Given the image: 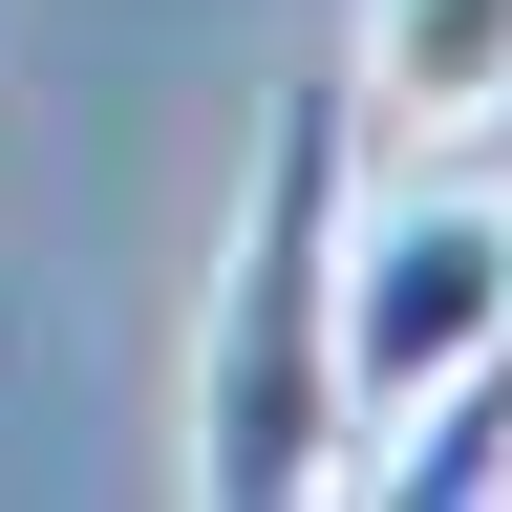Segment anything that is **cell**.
<instances>
[{
  "mask_svg": "<svg viewBox=\"0 0 512 512\" xmlns=\"http://www.w3.org/2000/svg\"><path fill=\"white\" fill-rule=\"evenodd\" d=\"M342 214H363V107H342V64H299V86L256 107L235 235H214V320H192V491H214V512L363 491V406H342Z\"/></svg>",
  "mask_w": 512,
  "mask_h": 512,
  "instance_id": "cell-1",
  "label": "cell"
},
{
  "mask_svg": "<svg viewBox=\"0 0 512 512\" xmlns=\"http://www.w3.org/2000/svg\"><path fill=\"white\" fill-rule=\"evenodd\" d=\"M491 320H512V214L491 192H363L342 214V406H363V470L491 363Z\"/></svg>",
  "mask_w": 512,
  "mask_h": 512,
  "instance_id": "cell-2",
  "label": "cell"
},
{
  "mask_svg": "<svg viewBox=\"0 0 512 512\" xmlns=\"http://www.w3.org/2000/svg\"><path fill=\"white\" fill-rule=\"evenodd\" d=\"M342 107H363V150L512 128V0H342Z\"/></svg>",
  "mask_w": 512,
  "mask_h": 512,
  "instance_id": "cell-3",
  "label": "cell"
},
{
  "mask_svg": "<svg viewBox=\"0 0 512 512\" xmlns=\"http://www.w3.org/2000/svg\"><path fill=\"white\" fill-rule=\"evenodd\" d=\"M491 470H512V320H491V363L406 427V470H363V491H406V512H491Z\"/></svg>",
  "mask_w": 512,
  "mask_h": 512,
  "instance_id": "cell-4",
  "label": "cell"
},
{
  "mask_svg": "<svg viewBox=\"0 0 512 512\" xmlns=\"http://www.w3.org/2000/svg\"><path fill=\"white\" fill-rule=\"evenodd\" d=\"M0 22H22V0H0Z\"/></svg>",
  "mask_w": 512,
  "mask_h": 512,
  "instance_id": "cell-5",
  "label": "cell"
},
{
  "mask_svg": "<svg viewBox=\"0 0 512 512\" xmlns=\"http://www.w3.org/2000/svg\"><path fill=\"white\" fill-rule=\"evenodd\" d=\"M491 491H512V470H491Z\"/></svg>",
  "mask_w": 512,
  "mask_h": 512,
  "instance_id": "cell-6",
  "label": "cell"
}]
</instances>
